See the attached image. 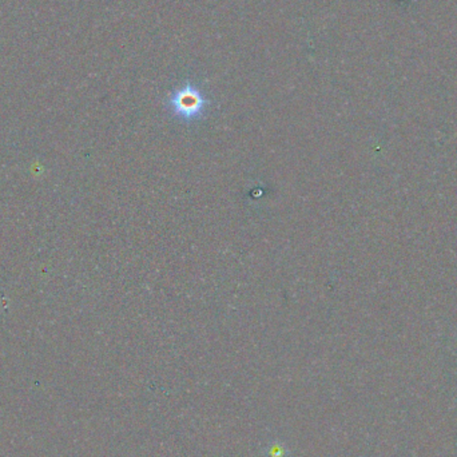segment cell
Returning a JSON list of instances; mask_svg holds the SVG:
<instances>
[{
    "label": "cell",
    "instance_id": "6da1fadb",
    "mask_svg": "<svg viewBox=\"0 0 457 457\" xmlns=\"http://www.w3.org/2000/svg\"><path fill=\"white\" fill-rule=\"evenodd\" d=\"M209 101L200 90L193 85H185L174 91L168 98V109L173 115L183 122L201 119L208 109Z\"/></svg>",
    "mask_w": 457,
    "mask_h": 457
}]
</instances>
